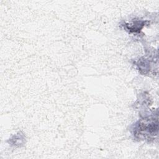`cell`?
Returning a JSON list of instances; mask_svg holds the SVG:
<instances>
[{
	"label": "cell",
	"instance_id": "6da1fadb",
	"mask_svg": "<svg viewBox=\"0 0 159 159\" xmlns=\"http://www.w3.org/2000/svg\"><path fill=\"white\" fill-rule=\"evenodd\" d=\"M134 136L140 140H150L157 135V116L143 118L137 122L132 129Z\"/></svg>",
	"mask_w": 159,
	"mask_h": 159
},
{
	"label": "cell",
	"instance_id": "7a4b0ae2",
	"mask_svg": "<svg viewBox=\"0 0 159 159\" xmlns=\"http://www.w3.org/2000/svg\"><path fill=\"white\" fill-rule=\"evenodd\" d=\"M147 21H142V20H135L133 23L130 24V25H125L126 29L130 31V32H136L140 31L143 25H145V23Z\"/></svg>",
	"mask_w": 159,
	"mask_h": 159
}]
</instances>
